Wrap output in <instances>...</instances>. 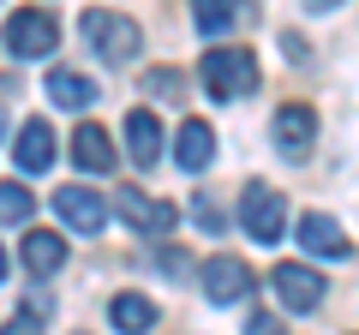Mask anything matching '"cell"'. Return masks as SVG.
<instances>
[{"label":"cell","instance_id":"6da1fadb","mask_svg":"<svg viewBox=\"0 0 359 335\" xmlns=\"http://www.w3.org/2000/svg\"><path fill=\"white\" fill-rule=\"evenodd\" d=\"M204 90L216 102H240L257 90V60L245 48H210L204 54Z\"/></svg>","mask_w":359,"mask_h":335},{"label":"cell","instance_id":"8fae6325","mask_svg":"<svg viewBox=\"0 0 359 335\" xmlns=\"http://www.w3.org/2000/svg\"><path fill=\"white\" fill-rule=\"evenodd\" d=\"M72 162L84 168V174H108V168H114V144H108V132L96 126V120H84V126L72 132Z\"/></svg>","mask_w":359,"mask_h":335},{"label":"cell","instance_id":"5bb4252c","mask_svg":"<svg viewBox=\"0 0 359 335\" xmlns=\"http://www.w3.org/2000/svg\"><path fill=\"white\" fill-rule=\"evenodd\" d=\"M299 245H306L311 258H341V252H347V233L335 228L330 216H306V221H299Z\"/></svg>","mask_w":359,"mask_h":335},{"label":"cell","instance_id":"7a4b0ae2","mask_svg":"<svg viewBox=\"0 0 359 335\" xmlns=\"http://www.w3.org/2000/svg\"><path fill=\"white\" fill-rule=\"evenodd\" d=\"M78 30H84V42L96 54H108V60H132V54L144 48V30L132 25V18H120V13H102V6H90Z\"/></svg>","mask_w":359,"mask_h":335},{"label":"cell","instance_id":"ac0fdd59","mask_svg":"<svg viewBox=\"0 0 359 335\" xmlns=\"http://www.w3.org/2000/svg\"><path fill=\"white\" fill-rule=\"evenodd\" d=\"M150 323H156V306H150V299H138V294H120V299H114V329L144 335Z\"/></svg>","mask_w":359,"mask_h":335},{"label":"cell","instance_id":"8992f818","mask_svg":"<svg viewBox=\"0 0 359 335\" xmlns=\"http://www.w3.org/2000/svg\"><path fill=\"white\" fill-rule=\"evenodd\" d=\"M54 210H60L78 233H102L108 228V204L96 192H84V186H60V192H54Z\"/></svg>","mask_w":359,"mask_h":335},{"label":"cell","instance_id":"cb8c5ba5","mask_svg":"<svg viewBox=\"0 0 359 335\" xmlns=\"http://www.w3.org/2000/svg\"><path fill=\"white\" fill-rule=\"evenodd\" d=\"M0 282H6V252H0Z\"/></svg>","mask_w":359,"mask_h":335},{"label":"cell","instance_id":"4fadbf2b","mask_svg":"<svg viewBox=\"0 0 359 335\" xmlns=\"http://www.w3.org/2000/svg\"><path fill=\"white\" fill-rule=\"evenodd\" d=\"M126 144H132V162L138 168H156V156H162V126H156V114H144V108H132L126 114Z\"/></svg>","mask_w":359,"mask_h":335},{"label":"cell","instance_id":"e0dca14e","mask_svg":"<svg viewBox=\"0 0 359 335\" xmlns=\"http://www.w3.org/2000/svg\"><path fill=\"white\" fill-rule=\"evenodd\" d=\"M240 6L245 0H192V25L204 30V36H222V30L240 18Z\"/></svg>","mask_w":359,"mask_h":335},{"label":"cell","instance_id":"ba28073f","mask_svg":"<svg viewBox=\"0 0 359 335\" xmlns=\"http://www.w3.org/2000/svg\"><path fill=\"white\" fill-rule=\"evenodd\" d=\"M114 198H120V216H126L138 233H168L180 221V210L162 204V198H144V192H114Z\"/></svg>","mask_w":359,"mask_h":335},{"label":"cell","instance_id":"9c48e42d","mask_svg":"<svg viewBox=\"0 0 359 335\" xmlns=\"http://www.w3.org/2000/svg\"><path fill=\"white\" fill-rule=\"evenodd\" d=\"M174 162L186 168V174H204V168L216 162V132H210L204 120H186L180 138H174Z\"/></svg>","mask_w":359,"mask_h":335},{"label":"cell","instance_id":"7c38bea8","mask_svg":"<svg viewBox=\"0 0 359 335\" xmlns=\"http://www.w3.org/2000/svg\"><path fill=\"white\" fill-rule=\"evenodd\" d=\"M18 168H25V174H42V168L54 162V126L48 120H25V126H18Z\"/></svg>","mask_w":359,"mask_h":335},{"label":"cell","instance_id":"7402d4cb","mask_svg":"<svg viewBox=\"0 0 359 335\" xmlns=\"http://www.w3.org/2000/svg\"><path fill=\"white\" fill-rule=\"evenodd\" d=\"M245 335H282V323H276V317H264V311H257V317H252V329H245Z\"/></svg>","mask_w":359,"mask_h":335},{"label":"cell","instance_id":"44dd1931","mask_svg":"<svg viewBox=\"0 0 359 335\" xmlns=\"http://www.w3.org/2000/svg\"><path fill=\"white\" fill-rule=\"evenodd\" d=\"M150 90H156V96H174V90H180V78H174V72H156V78H150Z\"/></svg>","mask_w":359,"mask_h":335},{"label":"cell","instance_id":"2e32d148","mask_svg":"<svg viewBox=\"0 0 359 335\" xmlns=\"http://www.w3.org/2000/svg\"><path fill=\"white\" fill-rule=\"evenodd\" d=\"M48 102H60V108H90V102H96V84H90L84 72H48Z\"/></svg>","mask_w":359,"mask_h":335},{"label":"cell","instance_id":"9a60e30c","mask_svg":"<svg viewBox=\"0 0 359 335\" xmlns=\"http://www.w3.org/2000/svg\"><path fill=\"white\" fill-rule=\"evenodd\" d=\"M60 264H66V240L60 233H30L25 240V270L30 275H54Z\"/></svg>","mask_w":359,"mask_h":335},{"label":"cell","instance_id":"5b68a950","mask_svg":"<svg viewBox=\"0 0 359 335\" xmlns=\"http://www.w3.org/2000/svg\"><path fill=\"white\" fill-rule=\"evenodd\" d=\"M269 282H276V299L287 311H318V299H323V275L306 270V264H276Z\"/></svg>","mask_w":359,"mask_h":335},{"label":"cell","instance_id":"d6986e66","mask_svg":"<svg viewBox=\"0 0 359 335\" xmlns=\"http://www.w3.org/2000/svg\"><path fill=\"white\" fill-rule=\"evenodd\" d=\"M30 210H36V198H30L18 180L0 186V221H30Z\"/></svg>","mask_w":359,"mask_h":335},{"label":"cell","instance_id":"d4e9b609","mask_svg":"<svg viewBox=\"0 0 359 335\" xmlns=\"http://www.w3.org/2000/svg\"><path fill=\"white\" fill-rule=\"evenodd\" d=\"M0 132H6V108H0Z\"/></svg>","mask_w":359,"mask_h":335},{"label":"cell","instance_id":"277c9868","mask_svg":"<svg viewBox=\"0 0 359 335\" xmlns=\"http://www.w3.org/2000/svg\"><path fill=\"white\" fill-rule=\"evenodd\" d=\"M240 221H245V233H252L257 245H276L282 240V198L269 192L264 180H252L245 198H240Z\"/></svg>","mask_w":359,"mask_h":335},{"label":"cell","instance_id":"ffe728a7","mask_svg":"<svg viewBox=\"0 0 359 335\" xmlns=\"http://www.w3.org/2000/svg\"><path fill=\"white\" fill-rule=\"evenodd\" d=\"M0 335H42V317H30V311H25V317H13Z\"/></svg>","mask_w":359,"mask_h":335},{"label":"cell","instance_id":"30bf717a","mask_svg":"<svg viewBox=\"0 0 359 335\" xmlns=\"http://www.w3.org/2000/svg\"><path fill=\"white\" fill-rule=\"evenodd\" d=\"M311 132H318V114H311L306 102H287L282 114H276V144H282V156H306Z\"/></svg>","mask_w":359,"mask_h":335},{"label":"cell","instance_id":"3957f363","mask_svg":"<svg viewBox=\"0 0 359 335\" xmlns=\"http://www.w3.org/2000/svg\"><path fill=\"white\" fill-rule=\"evenodd\" d=\"M54 42H60V25H54L48 13H36V6H18V13L6 18V48L25 54V60L54 54Z\"/></svg>","mask_w":359,"mask_h":335},{"label":"cell","instance_id":"52a82bcc","mask_svg":"<svg viewBox=\"0 0 359 335\" xmlns=\"http://www.w3.org/2000/svg\"><path fill=\"white\" fill-rule=\"evenodd\" d=\"M204 294L216 299V306H233V299L252 294V270H245L240 258H210L204 264Z\"/></svg>","mask_w":359,"mask_h":335},{"label":"cell","instance_id":"603a6c76","mask_svg":"<svg viewBox=\"0 0 359 335\" xmlns=\"http://www.w3.org/2000/svg\"><path fill=\"white\" fill-rule=\"evenodd\" d=\"M306 6L311 13H330V6H341V0H306Z\"/></svg>","mask_w":359,"mask_h":335}]
</instances>
